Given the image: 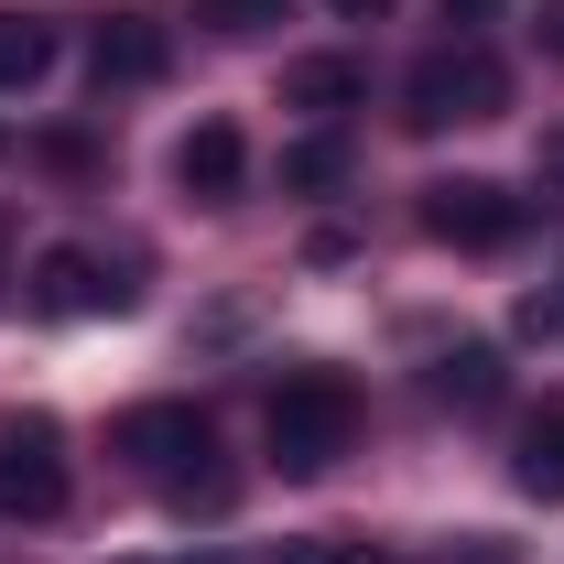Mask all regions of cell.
<instances>
[{
  "label": "cell",
  "instance_id": "cell-1",
  "mask_svg": "<svg viewBox=\"0 0 564 564\" xmlns=\"http://www.w3.org/2000/svg\"><path fill=\"white\" fill-rule=\"evenodd\" d=\"M348 434H358V391L337 380V369H293L272 391V456H282V478H326L337 456H348Z\"/></svg>",
  "mask_w": 564,
  "mask_h": 564
},
{
  "label": "cell",
  "instance_id": "cell-2",
  "mask_svg": "<svg viewBox=\"0 0 564 564\" xmlns=\"http://www.w3.org/2000/svg\"><path fill=\"white\" fill-rule=\"evenodd\" d=\"M510 109V76H499V55H478V44H434L413 76H402V120L413 131H456V120H499Z\"/></svg>",
  "mask_w": 564,
  "mask_h": 564
},
{
  "label": "cell",
  "instance_id": "cell-3",
  "mask_svg": "<svg viewBox=\"0 0 564 564\" xmlns=\"http://www.w3.org/2000/svg\"><path fill=\"white\" fill-rule=\"evenodd\" d=\"M120 456L131 467H152V478H174V499H228V478H207V413L196 402H141V413H120Z\"/></svg>",
  "mask_w": 564,
  "mask_h": 564
},
{
  "label": "cell",
  "instance_id": "cell-4",
  "mask_svg": "<svg viewBox=\"0 0 564 564\" xmlns=\"http://www.w3.org/2000/svg\"><path fill=\"white\" fill-rule=\"evenodd\" d=\"M55 510H66L55 423H0V521H55Z\"/></svg>",
  "mask_w": 564,
  "mask_h": 564
},
{
  "label": "cell",
  "instance_id": "cell-5",
  "mask_svg": "<svg viewBox=\"0 0 564 564\" xmlns=\"http://www.w3.org/2000/svg\"><path fill=\"white\" fill-rule=\"evenodd\" d=\"M423 228L445 250H499V239H521V196L489 174H456V185H423Z\"/></svg>",
  "mask_w": 564,
  "mask_h": 564
},
{
  "label": "cell",
  "instance_id": "cell-6",
  "mask_svg": "<svg viewBox=\"0 0 564 564\" xmlns=\"http://www.w3.org/2000/svg\"><path fill=\"white\" fill-rule=\"evenodd\" d=\"M174 185H185L196 207H239V185H250V141H239V120H196V131L174 141Z\"/></svg>",
  "mask_w": 564,
  "mask_h": 564
},
{
  "label": "cell",
  "instance_id": "cell-7",
  "mask_svg": "<svg viewBox=\"0 0 564 564\" xmlns=\"http://www.w3.org/2000/svg\"><path fill=\"white\" fill-rule=\"evenodd\" d=\"M109 304H131V282H109L87 250H44L33 261V315H109Z\"/></svg>",
  "mask_w": 564,
  "mask_h": 564
},
{
  "label": "cell",
  "instance_id": "cell-8",
  "mask_svg": "<svg viewBox=\"0 0 564 564\" xmlns=\"http://www.w3.org/2000/svg\"><path fill=\"white\" fill-rule=\"evenodd\" d=\"M87 76H98V87H152V76H163V33H152V22H131V11H120V22H98Z\"/></svg>",
  "mask_w": 564,
  "mask_h": 564
},
{
  "label": "cell",
  "instance_id": "cell-9",
  "mask_svg": "<svg viewBox=\"0 0 564 564\" xmlns=\"http://www.w3.org/2000/svg\"><path fill=\"white\" fill-rule=\"evenodd\" d=\"M44 66H55V22L44 11H0V98L44 87Z\"/></svg>",
  "mask_w": 564,
  "mask_h": 564
},
{
  "label": "cell",
  "instance_id": "cell-10",
  "mask_svg": "<svg viewBox=\"0 0 564 564\" xmlns=\"http://www.w3.org/2000/svg\"><path fill=\"white\" fill-rule=\"evenodd\" d=\"M282 98H293V109H326V120H337V109H358V98H369V76H358L348 55H304V66H282Z\"/></svg>",
  "mask_w": 564,
  "mask_h": 564
},
{
  "label": "cell",
  "instance_id": "cell-11",
  "mask_svg": "<svg viewBox=\"0 0 564 564\" xmlns=\"http://www.w3.org/2000/svg\"><path fill=\"white\" fill-rule=\"evenodd\" d=\"M521 489H532V499H564V391L521 423Z\"/></svg>",
  "mask_w": 564,
  "mask_h": 564
},
{
  "label": "cell",
  "instance_id": "cell-12",
  "mask_svg": "<svg viewBox=\"0 0 564 564\" xmlns=\"http://www.w3.org/2000/svg\"><path fill=\"white\" fill-rule=\"evenodd\" d=\"M434 402L489 413V402H499V348H445V358H434Z\"/></svg>",
  "mask_w": 564,
  "mask_h": 564
},
{
  "label": "cell",
  "instance_id": "cell-13",
  "mask_svg": "<svg viewBox=\"0 0 564 564\" xmlns=\"http://www.w3.org/2000/svg\"><path fill=\"white\" fill-rule=\"evenodd\" d=\"M282 185H293V196H326V185H348V141H337V131L293 141V152H282Z\"/></svg>",
  "mask_w": 564,
  "mask_h": 564
},
{
  "label": "cell",
  "instance_id": "cell-14",
  "mask_svg": "<svg viewBox=\"0 0 564 564\" xmlns=\"http://www.w3.org/2000/svg\"><path fill=\"white\" fill-rule=\"evenodd\" d=\"M196 22H207V33H272L282 0H196Z\"/></svg>",
  "mask_w": 564,
  "mask_h": 564
},
{
  "label": "cell",
  "instance_id": "cell-15",
  "mask_svg": "<svg viewBox=\"0 0 564 564\" xmlns=\"http://www.w3.org/2000/svg\"><path fill=\"white\" fill-rule=\"evenodd\" d=\"M282 564H380V554L348 543V532H315V543H282Z\"/></svg>",
  "mask_w": 564,
  "mask_h": 564
},
{
  "label": "cell",
  "instance_id": "cell-16",
  "mask_svg": "<svg viewBox=\"0 0 564 564\" xmlns=\"http://www.w3.org/2000/svg\"><path fill=\"white\" fill-rule=\"evenodd\" d=\"M445 22H456V33H478V22H499V0H445Z\"/></svg>",
  "mask_w": 564,
  "mask_h": 564
},
{
  "label": "cell",
  "instance_id": "cell-17",
  "mask_svg": "<svg viewBox=\"0 0 564 564\" xmlns=\"http://www.w3.org/2000/svg\"><path fill=\"white\" fill-rule=\"evenodd\" d=\"M543 55L564 66V0H543Z\"/></svg>",
  "mask_w": 564,
  "mask_h": 564
},
{
  "label": "cell",
  "instance_id": "cell-18",
  "mask_svg": "<svg viewBox=\"0 0 564 564\" xmlns=\"http://www.w3.org/2000/svg\"><path fill=\"white\" fill-rule=\"evenodd\" d=\"M326 11H348V22H369V11H391V0H326Z\"/></svg>",
  "mask_w": 564,
  "mask_h": 564
},
{
  "label": "cell",
  "instance_id": "cell-19",
  "mask_svg": "<svg viewBox=\"0 0 564 564\" xmlns=\"http://www.w3.org/2000/svg\"><path fill=\"white\" fill-rule=\"evenodd\" d=\"M543 174H554V185H564V131H554V141H543Z\"/></svg>",
  "mask_w": 564,
  "mask_h": 564
}]
</instances>
